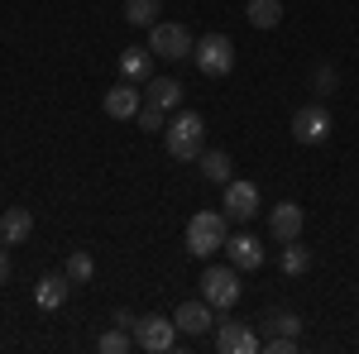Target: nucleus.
I'll return each mask as SVG.
<instances>
[{
  "label": "nucleus",
  "instance_id": "nucleus-1",
  "mask_svg": "<svg viewBox=\"0 0 359 354\" xmlns=\"http://www.w3.org/2000/svg\"><path fill=\"white\" fill-rule=\"evenodd\" d=\"M201 139H206V120L196 110H177L168 120V158L177 163H196L201 158Z\"/></svg>",
  "mask_w": 359,
  "mask_h": 354
},
{
  "label": "nucleus",
  "instance_id": "nucleus-2",
  "mask_svg": "<svg viewBox=\"0 0 359 354\" xmlns=\"http://www.w3.org/2000/svg\"><path fill=\"white\" fill-rule=\"evenodd\" d=\"M225 211H196L192 220H187V254H196V259H211L216 249H225Z\"/></svg>",
  "mask_w": 359,
  "mask_h": 354
},
{
  "label": "nucleus",
  "instance_id": "nucleus-3",
  "mask_svg": "<svg viewBox=\"0 0 359 354\" xmlns=\"http://www.w3.org/2000/svg\"><path fill=\"white\" fill-rule=\"evenodd\" d=\"M192 62L201 67V77H230L235 72V43L225 34H206V39H196Z\"/></svg>",
  "mask_w": 359,
  "mask_h": 354
},
{
  "label": "nucleus",
  "instance_id": "nucleus-4",
  "mask_svg": "<svg viewBox=\"0 0 359 354\" xmlns=\"http://www.w3.org/2000/svg\"><path fill=\"white\" fill-rule=\"evenodd\" d=\"M192 48H196V39L182 25H154V29H149V53H154V57L182 62V57H192Z\"/></svg>",
  "mask_w": 359,
  "mask_h": 354
},
{
  "label": "nucleus",
  "instance_id": "nucleus-5",
  "mask_svg": "<svg viewBox=\"0 0 359 354\" xmlns=\"http://www.w3.org/2000/svg\"><path fill=\"white\" fill-rule=\"evenodd\" d=\"M135 345L149 354H168L177 345V321H168V316H135Z\"/></svg>",
  "mask_w": 359,
  "mask_h": 354
},
{
  "label": "nucleus",
  "instance_id": "nucleus-6",
  "mask_svg": "<svg viewBox=\"0 0 359 354\" xmlns=\"http://www.w3.org/2000/svg\"><path fill=\"white\" fill-rule=\"evenodd\" d=\"M201 297L211 301L216 311L235 306V301H240V268H235V264H230V268H206L201 273Z\"/></svg>",
  "mask_w": 359,
  "mask_h": 354
},
{
  "label": "nucleus",
  "instance_id": "nucleus-7",
  "mask_svg": "<svg viewBox=\"0 0 359 354\" xmlns=\"http://www.w3.org/2000/svg\"><path fill=\"white\" fill-rule=\"evenodd\" d=\"M259 216V187L254 182H225V220H235V225H249V220Z\"/></svg>",
  "mask_w": 359,
  "mask_h": 354
},
{
  "label": "nucleus",
  "instance_id": "nucleus-8",
  "mask_svg": "<svg viewBox=\"0 0 359 354\" xmlns=\"http://www.w3.org/2000/svg\"><path fill=\"white\" fill-rule=\"evenodd\" d=\"M292 139L297 144H326L331 139V115L326 106H302L292 115Z\"/></svg>",
  "mask_w": 359,
  "mask_h": 354
},
{
  "label": "nucleus",
  "instance_id": "nucleus-9",
  "mask_svg": "<svg viewBox=\"0 0 359 354\" xmlns=\"http://www.w3.org/2000/svg\"><path fill=\"white\" fill-rule=\"evenodd\" d=\"M216 350L221 354H254V350H264V345H259V335L245 321H221L216 326Z\"/></svg>",
  "mask_w": 359,
  "mask_h": 354
},
{
  "label": "nucleus",
  "instance_id": "nucleus-10",
  "mask_svg": "<svg viewBox=\"0 0 359 354\" xmlns=\"http://www.w3.org/2000/svg\"><path fill=\"white\" fill-rule=\"evenodd\" d=\"M135 86L139 82H115L111 91H106V101H101V106H106L111 120H135L139 110H144V96H139Z\"/></svg>",
  "mask_w": 359,
  "mask_h": 354
},
{
  "label": "nucleus",
  "instance_id": "nucleus-11",
  "mask_svg": "<svg viewBox=\"0 0 359 354\" xmlns=\"http://www.w3.org/2000/svg\"><path fill=\"white\" fill-rule=\"evenodd\" d=\"M211 311H216V306H211L206 297H201V301H182V306L172 311V321H177L182 335H206V330L216 326V316H211Z\"/></svg>",
  "mask_w": 359,
  "mask_h": 354
},
{
  "label": "nucleus",
  "instance_id": "nucleus-12",
  "mask_svg": "<svg viewBox=\"0 0 359 354\" xmlns=\"http://www.w3.org/2000/svg\"><path fill=\"white\" fill-rule=\"evenodd\" d=\"M302 225H306V216H302V206H297V201H278L273 216H269V230H273L278 245L297 240V235H302Z\"/></svg>",
  "mask_w": 359,
  "mask_h": 354
},
{
  "label": "nucleus",
  "instance_id": "nucleus-13",
  "mask_svg": "<svg viewBox=\"0 0 359 354\" xmlns=\"http://www.w3.org/2000/svg\"><path fill=\"white\" fill-rule=\"evenodd\" d=\"M225 254H230V264H235L240 273H254L259 264H264V245H259V240H254L249 230L230 235V240H225Z\"/></svg>",
  "mask_w": 359,
  "mask_h": 354
},
{
  "label": "nucleus",
  "instance_id": "nucleus-14",
  "mask_svg": "<svg viewBox=\"0 0 359 354\" xmlns=\"http://www.w3.org/2000/svg\"><path fill=\"white\" fill-rule=\"evenodd\" d=\"M29 235H34V216H29L25 206H10L5 216H0V245H25Z\"/></svg>",
  "mask_w": 359,
  "mask_h": 354
},
{
  "label": "nucleus",
  "instance_id": "nucleus-15",
  "mask_svg": "<svg viewBox=\"0 0 359 354\" xmlns=\"http://www.w3.org/2000/svg\"><path fill=\"white\" fill-rule=\"evenodd\" d=\"M72 292V278L67 273H48V278H39V287H34V301L43 306V311H57L62 301Z\"/></svg>",
  "mask_w": 359,
  "mask_h": 354
},
{
  "label": "nucleus",
  "instance_id": "nucleus-16",
  "mask_svg": "<svg viewBox=\"0 0 359 354\" xmlns=\"http://www.w3.org/2000/svg\"><path fill=\"white\" fill-rule=\"evenodd\" d=\"M120 77L125 82H149L154 77V53L149 48H125L120 53Z\"/></svg>",
  "mask_w": 359,
  "mask_h": 354
},
{
  "label": "nucleus",
  "instance_id": "nucleus-17",
  "mask_svg": "<svg viewBox=\"0 0 359 354\" xmlns=\"http://www.w3.org/2000/svg\"><path fill=\"white\" fill-rule=\"evenodd\" d=\"M149 106L177 110L182 106V82H177V77H149Z\"/></svg>",
  "mask_w": 359,
  "mask_h": 354
},
{
  "label": "nucleus",
  "instance_id": "nucleus-18",
  "mask_svg": "<svg viewBox=\"0 0 359 354\" xmlns=\"http://www.w3.org/2000/svg\"><path fill=\"white\" fill-rule=\"evenodd\" d=\"M196 163H201V177H206V182H230V154H225V149H201V158H196Z\"/></svg>",
  "mask_w": 359,
  "mask_h": 354
},
{
  "label": "nucleus",
  "instance_id": "nucleus-19",
  "mask_svg": "<svg viewBox=\"0 0 359 354\" xmlns=\"http://www.w3.org/2000/svg\"><path fill=\"white\" fill-rule=\"evenodd\" d=\"M245 15L254 29H273V25H283V0H249Z\"/></svg>",
  "mask_w": 359,
  "mask_h": 354
},
{
  "label": "nucleus",
  "instance_id": "nucleus-20",
  "mask_svg": "<svg viewBox=\"0 0 359 354\" xmlns=\"http://www.w3.org/2000/svg\"><path fill=\"white\" fill-rule=\"evenodd\" d=\"M158 5L163 0H125V20L139 25V29H154L158 25Z\"/></svg>",
  "mask_w": 359,
  "mask_h": 354
},
{
  "label": "nucleus",
  "instance_id": "nucleus-21",
  "mask_svg": "<svg viewBox=\"0 0 359 354\" xmlns=\"http://www.w3.org/2000/svg\"><path fill=\"white\" fill-rule=\"evenodd\" d=\"M306 268H311V249L297 245V240H287V245H283V273H287V278H302Z\"/></svg>",
  "mask_w": 359,
  "mask_h": 354
},
{
  "label": "nucleus",
  "instance_id": "nucleus-22",
  "mask_svg": "<svg viewBox=\"0 0 359 354\" xmlns=\"http://www.w3.org/2000/svg\"><path fill=\"white\" fill-rule=\"evenodd\" d=\"M67 278H72V282H91V278H96V259H91L86 249L67 254Z\"/></svg>",
  "mask_w": 359,
  "mask_h": 354
},
{
  "label": "nucleus",
  "instance_id": "nucleus-23",
  "mask_svg": "<svg viewBox=\"0 0 359 354\" xmlns=\"http://www.w3.org/2000/svg\"><path fill=\"white\" fill-rule=\"evenodd\" d=\"M269 330L297 340V335H302V316H297V311H269Z\"/></svg>",
  "mask_w": 359,
  "mask_h": 354
},
{
  "label": "nucleus",
  "instance_id": "nucleus-24",
  "mask_svg": "<svg viewBox=\"0 0 359 354\" xmlns=\"http://www.w3.org/2000/svg\"><path fill=\"white\" fill-rule=\"evenodd\" d=\"M130 340H135L130 330H125V326H115V330H106V335L96 340V350H101V354H125V350H130Z\"/></svg>",
  "mask_w": 359,
  "mask_h": 354
},
{
  "label": "nucleus",
  "instance_id": "nucleus-25",
  "mask_svg": "<svg viewBox=\"0 0 359 354\" xmlns=\"http://www.w3.org/2000/svg\"><path fill=\"white\" fill-rule=\"evenodd\" d=\"M135 120H139V125H144V130H163L168 110H158V106H144V110H139V115H135Z\"/></svg>",
  "mask_w": 359,
  "mask_h": 354
},
{
  "label": "nucleus",
  "instance_id": "nucleus-26",
  "mask_svg": "<svg viewBox=\"0 0 359 354\" xmlns=\"http://www.w3.org/2000/svg\"><path fill=\"white\" fill-rule=\"evenodd\" d=\"M335 82H340V77H335V67H331V62H321V67H316V91H321V96H331Z\"/></svg>",
  "mask_w": 359,
  "mask_h": 354
},
{
  "label": "nucleus",
  "instance_id": "nucleus-27",
  "mask_svg": "<svg viewBox=\"0 0 359 354\" xmlns=\"http://www.w3.org/2000/svg\"><path fill=\"white\" fill-rule=\"evenodd\" d=\"M264 350H269V354H292V350H297V340H292V335H269Z\"/></svg>",
  "mask_w": 359,
  "mask_h": 354
},
{
  "label": "nucleus",
  "instance_id": "nucleus-28",
  "mask_svg": "<svg viewBox=\"0 0 359 354\" xmlns=\"http://www.w3.org/2000/svg\"><path fill=\"white\" fill-rule=\"evenodd\" d=\"M0 282H10V249L0 245Z\"/></svg>",
  "mask_w": 359,
  "mask_h": 354
}]
</instances>
